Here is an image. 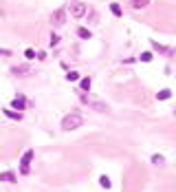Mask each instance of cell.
I'll use <instances>...</instances> for the list:
<instances>
[{
  "label": "cell",
  "instance_id": "6da1fadb",
  "mask_svg": "<svg viewBox=\"0 0 176 192\" xmlns=\"http://www.w3.org/2000/svg\"><path fill=\"white\" fill-rule=\"evenodd\" d=\"M81 124H84V117L77 115V113L66 115V117L62 119V128H64V130H75V128H79Z\"/></svg>",
  "mask_w": 176,
  "mask_h": 192
},
{
  "label": "cell",
  "instance_id": "7a4b0ae2",
  "mask_svg": "<svg viewBox=\"0 0 176 192\" xmlns=\"http://www.w3.org/2000/svg\"><path fill=\"white\" fill-rule=\"evenodd\" d=\"M33 150H26L24 152V157H22V161H20V172L22 175H29V166H31V161H33Z\"/></svg>",
  "mask_w": 176,
  "mask_h": 192
},
{
  "label": "cell",
  "instance_id": "3957f363",
  "mask_svg": "<svg viewBox=\"0 0 176 192\" xmlns=\"http://www.w3.org/2000/svg\"><path fill=\"white\" fill-rule=\"evenodd\" d=\"M86 11V5H81V2H71V13L75 16V18H81Z\"/></svg>",
  "mask_w": 176,
  "mask_h": 192
},
{
  "label": "cell",
  "instance_id": "277c9868",
  "mask_svg": "<svg viewBox=\"0 0 176 192\" xmlns=\"http://www.w3.org/2000/svg\"><path fill=\"white\" fill-rule=\"evenodd\" d=\"M81 102H84L86 106H92V108H97V111H104V113H108V106H106V104L92 102V99H88V97H81Z\"/></svg>",
  "mask_w": 176,
  "mask_h": 192
},
{
  "label": "cell",
  "instance_id": "5b68a950",
  "mask_svg": "<svg viewBox=\"0 0 176 192\" xmlns=\"http://www.w3.org/2000/svg\"><path fill=\"white\" fill-rule=\"evenodd\" d=\"M64 20H66V11H64V9H57V11L53 13V22L55 24H62Z\"/></svg>",
  "mask_w": 176,
  "mask_h": 192
},
{
  "label": "cell",
  "instance_id": "8992f818",
  "mask_svg": "<svg viewBox=\"0 0 176 192\" xmlns=\"http://www.w3.org/2000/svg\"><path fill=\"white\" fill-rule=\"evenodd\" d=\"M24 106H26L24 97H22V95H16V99H13V108H18V111H22Z\"/></svg>",
  "mask_w": 176,
  "mask_h": 192
},
{
  "label": "cell",
  "instance_id": "52a82bcc",
  "mask_svg": "<svg viewBox=\"0 0 176 192\" xmlns=\"http://www.w3.org/2000/svg\"><path fill=\"white\" fill-rule=\"evenodd\" d=\"M170 97H172L170 88H163V91H159V95H156V99H161V102H163V99H170Z\"/></svg>",
  "mask_w": 176,
  "mask_h": 192
},
{
  "label": "cell",
  "instance_id": "ba28073f",
  "mask_svg": "<svg viewBox=\"0 0 176 192\" xmlns=\"http://www.w3.org/2000/svg\"><path fill=\"white\" fill-rule=\"evenodd\" d=\"M5 115L9 117V119H16V122H20V119H22V115H20V111H18V113H16V111H5Z\"/></svg>",
  "mask_w": 176,
  "mask_h": 192
},
{
  "label": "cell",
  "instance_id": "9c48e42d",
  "mask_svg": "<svg viewBox=\"0 0 176 192\" xmlns=\"http://www.w3.org/2000/svg\"><path fill=\"white\" fill-rule=\"evenodd\" d=\"M0 181H9V183H13L16 175H13V172H2V175H0Z\"/></svg>",
  "mask_w": 176,
  "mask_h": 192
},
{
  "label": "cell",
  "instance_id": "30bf717a",
  "mask_svg": "<svg viewBox=\"0 0 176 192\" xmlns=\"http://www.w3.org/2000/svg\"><path fill=\"white\" fill-rule=\"evenodd\" d=\"M110 11H112V13H115L117 18H119V16H121V13H123V11H121V7H119L117 2H112V5H110Z\"/></svg>",
  "mask_w": 176,
  "mask_h": 192
},
{
  "label": "cell",
  "instance_id": "8fae6325",
  "mask_svg": "<svg viewBox=\"0 0 176 192\" xmlns=\"http://www.w3.org/2000/svg\"><path fill=\"white\" fill-rule=\"evenodd\" d=\"M77 35H79V38H84V40H88V38H90V31H88V29H84V27H81V29L77 31Z\"/></svg>",
  "mask_w": 176,
  "mask_h": 192
},
{
  "label": "cell",
  "instance_id": "7c38bea8",
  "mask_svg": "<svg viewBox=\"0 0 176 192\" xmlns=\"http://www.w3.org/2000/svg\"><path fill=\"white\" fill-rule=\"evenodd\" d=\"M99 183H101V188L110 190V179H108V177H101V179H99Z\"/></svg>",
  "mask_w": 176,
  "mask_h": 192
},
{
  "label": "cell",
  "instance_id": "4fadbf2b",
  "mask_svg": "<svg viewBox=\"0 0 176 192\" xmlns=\"http://www.w3.org/2000/svg\"><path fill=\"white\" fill-rule=\"evenodd\" d=\"M147 2H150V0H132V5H134L136 9H141V7H145Z\"/></svg>",
  "mask_w": 176,
  "mask_h": 192
},
{
  "label": "cell",
  "instance_id": "5bb4252c",
  "mask_svg": "<svg viewBox=\"0 0 176 192\" xmlns=\"http://www.w3.org/2000/svg\"><path fill=\"white\" fill-rule=\"evenodd\" d=\"M66 80H68V82H75V80H79V75H77L75 71H68V75H66Z\"/></svg>",
  "mask_w": 176,
  "mask_h": 192
},
{
  "label": "cell",
  "instance_id": "9a60e30c",
  "mask_svg": "<svg viewBox=\"0 0 176 192\" xmlns=\"http://www.w3.org/2000/svg\"><path fill=\"white\" fill-rule=\"evenodd\" d=\"M24 58H26V60H33V58H35V51H33V49H26V51H24Z\"/></svg>",
  "mask_w": 176,
  "mask_h": 192
},
{
  "label": "cell",
  "instance_id": "2e32d148",
  "mask_svg": "<svg viewBox=\"0 0 176 192\" xmlns=\"http://www.w3.org/2000/svg\"><path fill=\"white\" fill-rule=\"evenodd\" d=\"M81 88H84V91H88V88H90V80H88V77L81 80Z\"/></svg>",
  "mask_w": 176,
  "mask_h": 192
},
{
  "label": "cell",
  "instance_id": "e0dca14e",
  "mask_svg": "<svg viewBox=\"0 0 176 192\" xmlns=\"http://www.w3.org/2000/svg\"><path fill=\"white\" fill-rule=\"evenodd\" d=\"M141 60H143V62H150V60H152V53H143Z\"/></svg>",
  "mask_w": 176,
  "mask_h": 192
},
{
  "label": "cell",
  "instance_id": "ac0fdd59",
  "mask_svg": "<svg viewBox=\"0 0 176 192\" xmlns=\"http://www.w3.org/2000/svg\"><path fill=\"white\" fill-rule=\"evenodd\" d=\"M152 161H154V163H163V157H159V155H154V157H152Z\"/></svg>",
  "mask_w": 176,
  "mask_h": 192
},
{
  "label": "cell",
  "instance_id": "d6986e66",
  "mask_svg": "<svg viewBox=\"0 0 176 192\" xmlns=\"http://www.w3.org/2000/svg\"><path fill=\"white\" fill-rule=\"evenodd\" d=\"M174 115H176V111H174Z\"/></svg>",
  "mask_w": 176,
  "mask_h": 192
}]
</instances>
